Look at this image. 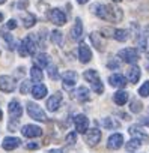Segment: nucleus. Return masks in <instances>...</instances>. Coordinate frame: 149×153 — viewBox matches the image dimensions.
Segmentation results:
<instances>
[{
	"mask_svg": "<svg viewBox=\"0 0 149 153\" xmlns=\"http://www.w3.org/2000/svg\"><path fill=\"white\" fill-rule=\"evenodd\" d=\"M92 12L98 18L107 20L112 23H119V21H122V17H124V12L121 8L110 6V5H101V3H95L92 6Z\"/></svg>",
	"mask_w": 149,
	"mask_h": 153,
	"instance_id": "f257e3e1",
	"label": "nucleus"
},
{
	"mask_svg": "<svg viewBox=\"0 0 149 153\" xmlns=\"http://www.w3.org/2000/svg\"><path fill=\"white\" fill-rule=\"evenodd\" d=\"M83 76H85V80H86V81H89V83H91L92 90H94L95 93H103V92H104L103 81L100 80V75H98V72H97V71L89 69V71H86V72L83 74Z\"/></svg>",
	"mask_w": 149,
	"mask_h": 153,
	"instance_id": "f03ea898",
	"label": "nucleus"
},
{
	"mask_svg": "<svg viewBox=\"0 0 149 153\" xmlns=\"http://www.w3.org/2000/svg\"><path fill=\"white\" fill-rule=\"evenodd\" d=\"M18 53L21 57H26V56H33L36 53V42L33 39V36H26L23 39V42L20 44L18 47Z\"/></svg>",
	"mask_w": 149,
	"mask_h": 153,
	"instance_id": "7ed1b4c3",
	"label": "nucleus"
},
{
	"mask_svg": "<svg viewBox=\"0 0 149 153\" xmlns=\"http://www.w3.org/2000/svg\"><path fill=\"white\" fill-rule=\"evenodd\" d=\"M27 113L32 119L38 120V122H47V114L44 113V110L35 104V102H27Z\"/></svg>",
	"mask_w": 149,
	"mask_h": 153,
	"instance_id": "20e7f679",
	"label": "nucleus"
},
{
	"mask_svg": "<svg viewBox=\"0 0 149 153\" xmlns=\"http://www.w3.org/2000/svg\"><path fill=\"white\" fill-rule=\"evenodd\" d=\"M15 87H17V83H15V80L12 78V76H9V75H2L0 76V90L2 92L11 93V92L15 90Z\"/></svg>",
	"mask_w": 149,
	"mask_h": 153,
	"instance_id": "39448f33",
	"label": "nucleus"
},
{
	"mask_svg": "<svg viewBox=\"0 0 149 153\" xmlns=\"http://www.w3.org/2000/svg\"><path fill=\"white\" fill-rule=\"evenodd\" d=\"M119 57L124 62H127V63H137V60L140 59L136 48H124V50H121L119 51Z\"/></svg>",
	"mask_w": 149,
	"mask_h": 153,
	"instance_id": "423d86ee",
	"label": "nucleus"
},
{
	"mask_svg": "<svg viewBox=\"0 0 149 153\" xmlns=\"http://www.w3.org/2000/svg\"><path fill=\"white\" fill-rule=\"evenodd\" d=\"M48 18H50V21H51L53 24H56V26H63V24L66 23V15H65V12L60 11V9H57V8H54V9H51V11L48 12Z\"/></svg>",
	"mask_w": 149,
	"mask_h": 153,
	"instance_id": "0eeeda50",
	"label": "nucleus"
},
{
	"mask_svg": "<svg viewBox=\"0 0 149 153\" xmlns=\"http://www.w3.org/2000/svg\"><path fill=\"white\" fill-rule=\"evenodd\" d=\"M77 78H79L77 72H74V71H66V72L62 75L63 87H65V89H71V87H74V86H76V83H77Z\"/></svg>",
	"mask_w": 149,
	"mask_h": 153,
	"instance_id": "6e6552de",
	"label": "nucleus"
},
{
	"mask_svg": "<svg viewBox=\"0 0 149 153\" xmlns=\"http://www.w3.org/2000/svg\"><path fill=\"white\" fill-rule=\"evenodd\" d=\"M74 123H76L77 132H80V134H86L88 132V129H89V119L86 116H83V114L76 116V117H74Z\"/></svg>",
	"mask_w": 149,
	"mask_h": 153,
	"instance_id": "1a4fd4ad",
	"label": "nucleus"
},
{
	"mask_svg": "<svg viewBox=\"0 0 149 153\" xmlns=\"http://www.w3.org/2000/svg\"><path fill=\"white\" fill-rule=\"evenodd\" d=\"M21 134L27 138H35V137L42 135V129L39 126H35V125H26L21 128Z\"/></svg>",
	"mask_w": 149,
	"mask_h": 153,
	"instance_id": "9d476101",
	"label": "nucleus"
},
{
	"mask_svg": "<svg viewBox=\"0 0 149 153\" xmlns=\"http://www.w3.org/2000/svg\"><path fill=\"white\" fill-rule=\"evenodd\" d=\"M8 110H9V116H11L14 120H18V119L21 117V114H23V107L20 105V102H18L17 99H14V101L9 102Z\"/></svg>",
	"mask_w": 149,
	"mask_h": 153,
	"instance_id": "9b49d317",
	"label": "nucleus"
},
{
	"mask_svg": "<svg viewBox=\"0 0 149 153\" xmlns=\"http://www.w3.org/2000/svg\"><path fill=\"white\" fill-rule=\"evenodd\" d=\"M79 59L82 63H88L92 59V51H91L89 45H86L85 42L80 44V47H79Z\"/></svg>",
	"mask_w": 149,
	"mask_h": 153,
	"instance_id": "f8f14e48",
	"label": "nucleus"
},
{
	"mask_svg": "<svg viewBox=\"0 0 149 153\" xmlns=\"http://www.w3.org/2000/svg\"><path fill=\"white\" fill-rule=\"evenodd\" d=\"M100 140H101V131L100 129L94 128V129H89L86 132V143L89 146H97L100 143Z\"/></svg>",
	"mask_w": 149,
	"mask_h": 153,
	"instance_id": "ddd939ff",
	"label": "nucleus"
},
{
	"mask_svg": "<svg viewBox=\"0 0 149 153\" xmlns=\"http://www.w3.org/2000/svg\"><path fill=\"white\" fill-rule=\"evenodd\" d=\"M60 104H62V95L60 93H54L47 101V110L48 111H57L59 107H60Z\"/></svg>",
	"mask_w": 149,
	"mask_h": 153,
	"instance_id": "4468645a",
	"label": "nucleus"
},
{
	"mask_svg": "<svg viewBox=\"0 0 149 153\" xmlns=\"http://www.w3.org/2000/svg\"><path fill=\"white\" fill-rule=\"evenodd\" d=\"M128 132H130V135L133 137V138H136V140H140V141H146L149 137H148V134L142 129V128H139V126H136V125H133L130 129H128Z\"/></svg>",
	"mask_w": 149,
	"mask_h": 153,
	"instance_id": "2eb2a0df",
	"label": "nucleus"
},
{
	"mask_svg": "<svg viewBox=\"0 0 149 153\" xmlns=\"http://www.w3.org/2000/svg\"><path fill=\"white\" fill-rule=\"evenodd\" d=\"M122 144H124V137H122V134H113V135L109 138V141H107V147H109V149H113V150L122 147Z\"/></svg>",
	"mask_w": 149,
	"mask_h": 153,
	"instance_id": "dca6fc26",
	"label": "nucleus"
},
{
	"mask_svg": "<svg viewBox=\"0 0 149 153\" xmlns=\"http://www.w3.org/2000/svg\"><path fill=\"white\" fill-rule=\"evenodd\" d=\"M82 35H83V24H82V20L77 18L76 23H74V27L71 29V39L77 41L82 38Z\"/></svg>",
	"mask_w": 149,
	"mask_h": 153,
	"instance_id": "f3484780",
	"label": "nucleus"
},
{
	"mask_svg": "<svg viewBox=\"0 0 149 153\" xmlns=\"http://www.w3.org/2000/svg\"><path fill=\"white\" fill-rule=\"evenodd\" d=\"M20 144H21V141H20L18 138H15V137H6V138L3 140V143H2V147H3L5 150H14V149H17Z\"/></svg>",
	"mask_w": 149,
	"mask_h": 153,
	"instance_id": "a211bd4d",
	"label": "nucleus"
},
{
	"mask_svg": "<svg viewBox=\"0 0 149 153\" xmlns=\"http://www.w3.org/2000/svg\"><path fill=\"white\" fill-rule=\"evenodd\" d=\"M109 83H110L113 87H125V84H127L125 76L121 75V74H113V75H110Z\"/></svg>",
	"mask_w": 149,
	"mask_h": 153,
	"instance_id": "6ab92c4d",
	"label": "nucleus"
},
{
	"mask_svg": "<svg viewBox=\"0 0 149 153\" xmlns=\"http://www.w3.org/2000/svg\"><path fill=\"white\" fill-rule=\"evenodd\" d=\"M32 95H33L35 99H42V98L47 96V87H45L44 84L38 83V84H35V86L32 87Z\"/></svg>",
	"mask_w": 149,
	"mask_h": 153,
	"instance_id": "aec40b11",
	"label": "nucleus"
},
{
	"mask_svg": "<svg viewBox=\"0 0 149 153\" xmlns=\"http://www.w3.org/2000/svg\"><path fill=\"white\" fill-rule=\"evenodd\" d=\"M140 75H142V72H140L139 66H131L127 72V78L130 83H137L140 80Z\"/></svg>",
	"mask_w": 149,
	"mask_h": 153,
	"instance_id": "412c9836",
	"label": "nucleus"
},
{
	"mask_svg": "<svg viewBox=\"0 0 149 153\" xmlns=\"http://www.w3.org/2000/svg\"><path fill=\"white\" fill-rule=\"evenodd\" d=\"M48 65H50V57H48L45 53H41V54L36 56V59H35V66H38V68H47Z\"/></svg>",
	"mask_w": 149,
	"mask_h": 153,
	"instance_id": "4be33fe9",
	"label": "nucleus"
},
{
	"mask_svg": "<svg viewBox=\"0 0 149 153\" xmlns=\"http://www.w3.org/2000/svg\"><path fill=\"white\" fill-rule=\"evenodd\" d=\"M91 41H92V44L95 45L97 50H100V51L104 50V42H103V39H101V33H98V32L91 33Z\"/></svg>",
	"mask_w": 149,
	"mask_h": 153,
	"instance_id": "5701e85b",
	"label": "nucleus"
},
{
	"mask_svg": "<svg viewBox=\"0 0 149 153\" xmlns=\"http://www.w3.org/2000/svg\"><path fill=\"white\" fill-rule=\"evenodd\" d=\"M113 101H115L116 105H125V102L128 101V93H127L125 90H119V92L115 93Z\"/></svg>",
	"mask_w": 149,
	"mask_h": 153,
	"instance_id": "b1692460",
	"label": "nucleus"
},
{
	"mask_svg": "<svg viewBox=\"0 0 149 153\" xmlns=\"http://www.w3.org/2000/svg\"><path fill=\"white\" fill-rule=\"evenodd\" d=\"M30 76H32V81H35V83L38 84V83H39V81H42V78H44L42 69L33 65V68L30 69Z\"/></svg>",
	"mask_w": 149,
	"mask_h": 153,
	"instance_id": "393cba45",
	"label": "nucleus"
},
{
	"mask_svg": "<svg viewBox=\"0 0 149 153\" xmlns=\"http://www.w3.org/2000/svg\"><path fill=\"white\" fill-rule=\"evenodd\" d=\"M113 38L119 42H125L128 39V32L124 29H116V30H113Z\"/></svg>",
	"mask_w": 149,
	"mask_h": 153,
	"instance_id": "a878e982",
	"label": "nucleus"
},
{
	"mask_svg": "<svg viewBox=\"0 0 149 153\" xmlns=\"http://www.w3.org/2000/svg\"><path fill=\"white\" fill-rule=\"evenodd\" d=\"M35 23H36V17H35L33 14H26V15H24V18H23V26H24L26 29L33 27Z\"/></svg>",
	"mask_w": 149,
	"mask_h": 153,
	"instance_id": "bb28decb",
	"label": "nucleus"
},
{
	"mask_svg": "<svg viewBox=\"0 0 149 153\" xmlns=\"http://www.w3.org/2000/svg\"><path fill=\"white\" fill-rule=\"evenodd\" d=\"M76 93H77V99H79V101H82V102L89 101V90H88L86 87H83V86L79 87Z\"/></svg>",
	"mask_w": 149,
	"mask_h": 153,
	"instance_id": "cd10ccee",
	"label": "nucleus"
},
{
	"mask_svg": "<svg viewBox=\"0 0 149 153\" xmlns=\"http://www.w3.org/2000/svg\"><path fill=\"white\" fill-rule=\"evenodd\" d=\"M140 146H142V141L133 138V140H130V141L125 144V149H127L128 152H136L137 149H140Z\"/></svg>",
	"mask_w": 149,
	"mask_h": 153,
	"instance_id": "c85d7f7f",
	"label": "nucleus"
},
{
	"mask_svg": "<svg viewBox=\"0 0 149 153\" xmlns=\"http://www.w3.org/2000/svg\"><path fill=\"white\" fill-rule=\"evenodd\" d=\"M103 126H104L106 129H113V128H119V122H118V120H115L113 117H106V119L103 120Z\"/></svg>",
	"mask_w": 149,
	"mask_h": 153,
	"instance_id": "c756f323",
	"label": "nucleus"
},
{
	"mask_svg": "<svg viewBox=\"0 0 149 153\" xmlns=\"http://www.w3.org/2000/svg\"><path fill=\"white\" fill-rule=\"evenodd\" d=\"M142 108H143V104L140 102V101H137V99H133L131 101V105H130V110L133 111V113H140L142 111Z\"/></svg>",
	"mask_w": 149,
	"mask_h": 153,
	"instance_id": "7c9ffc66",
	"label": "nucleus"
},
{
	"mask_svg": "<svg viewBox=\"0 0 149 153\" xmlns=\"http://www.w3.org/2000/svg\"><path fill=\"white\" fill-rule=\"evenodd\" d=\"M2 36H3V39L8 42V47H9L11 50H14V48H15V41H14V38H12L9 33H6L5 30H2Z\"/></svg>",
	"mask_w": 149,
	"mask_h": 153,
	"instance_id": "2f4dec72",
	"label": "nucleus"
},
{
	"mask_svg": "<svg viewBox=\"0 0 149 153\" xmlns=\"http://www.w3.org/2000/svg\"><path fill=\"white\" fill-rule=\"evenodd\" d=\"M51 41L56 45H62V33L59 30H53L51 32Z\"/></svg>",
	"mask_w": 149,
	"mask_h": 153,
	"instance_id": "473e14b6",
	"label": "nucleus"
},
{
	"mask_svg": "<svg viewBox=\"0 0 149 153\" xmlns=\"http://www.w3.org/2000/svg\"><path fill=\"white\" fill-rule=\"evenodd\" d=\"M48 75L51 80H57L59 78V74H57V68L54 65H48Z\"/></svg>",
	"mask_w": 149,
	"mask_h": 153,
	"instance_id": "72a5a7b5",
	"label": "nucleus"
},
{
	"mask_svg": "<svg viewBox=\"0 0 149 153\" xmlns=\"http://www.w3.org/2000/svg\"><path fill=\"white\" fill-rule=\"evenodd\" d=\"M139 95H140V96H143V98L149 96V81H146V83L139 89Z\"/></svg>",
	"mask_w": 149,
	"mask_h": 153,
	"instance_id": "f704fd0d",
	"label": "nucleus"
},
{
	"mask_svg": "<svg viewBox=\"0 0 149 153\" xmlns=\"http://www.w3.org/2000/svg\"><path fill=\"white\" fill-rule=\"evenodd\" d=\"M76 138H77V134L76 132H71V134L66 135V143L68 144H74V143H76Z\"/></svg>",
	"mask_w": 149,
	"mask_h": 153,
	"instance_id": "c9c22d12",
	"label": "nucleus"
},
{
	"mask_svg": "<svg viewBox=\"0 0 149 153\" xmlns=\"http://www.w3.org/2000/svg\"><path fill=\"white\" fill-rule=\"evenodd\" d=\"M27 92H29V81H23V84H21V93L26 95Z\"/></svg>",
	"mask_w": 149,
	"mask_h": 153,
	"instance_id": "e433bc0d",
	"label": "nucleus"
},
{
	"mask_svg": "<svg viewBox=\"0 0 149 153\" xmlns=\"http://www.w3.org/2000/svg\"><path fill=\"white\" fill-rule=\"evenodd\" d=\"M17 27V21L15 20H9L8 24H6V29H15Z\"/></svg>",
	"mask_w": 149,
	"mask_h": 153,
	"instance_id": "4c0bfd02",
	"label": "nucleus"
},
{
	"mask_svg": "<svg viewBox=\"0 0 149 153\" xmlns=\"http://www.w3.org/2000/svg\"><path fill=\"white\" fill-rule=\"evenodd\" d=\"M118 66H119L118 62H115V60H110L109 62V68H118Z\"/></svg>",
	"mask_w": 149,
	"mask_h": 153,
	"instance_id": "58836bf2",
	"label": "nucleus"
},
{
	"mask_svg": "<svg viewBox=\"0 0 149 153\" xmlns=\"http://www.w3.org/2000/svg\"><path fill=\"white\" fill-rule=\"evenodd\" d=\"M26 147H27V149H30V150H32V149H38V144H36V143H29V144H27V146H26Z\"/></svg>",
	"mask_w": 149,
	"mask_h": 153,
	"instance_id": "ea45409f",
	"label": "nucleus"
},
{
	"mask_svg": "<svg viewBox=\"0 0 149 153\" xmlns=\"http://www.w3.org/2000/svg\"><path fill=\"white\" fill-rule=\"evenodd\" d=\"M48 153H63L62 150H57V149H54V150H50Z\"/></svg>",
	"mask_w": 149,
	"mask_h": 153,
	"instance_id": "a19ab883",
	"label": "nucleus"
},
{
	"mask_svg": "<svg viewBox=\"0 0 149 153\" xmlns=\"http://www.w3.org/2000/svg\"><path fill=\"white\" fill-rule=\"evenodd\" d=\"M77 2H79L80 5H85V3H88V2H89V0H77Z\"/></svg>",
	"mask_w": 149,
	"mask_h": 153,
	"instance_id": "79ce46f5",
	"label": "nucleus"
},
{
	"mask_svg": "<svg viewBox=\"0 0 149 153\" xmlns=\"http://www.w3.org/2000/svg\"><path fill=\"white\" fill-rule=\"evenodd\" d=\"M2 117H3V113H2V110H0V120H2Z\"/></svg>",
	"mask_w": 149,
	"mask_h": 153,
	"instance_id": "37998d69",
	"label": "nucleus"
},
{
	"mask_svg": "<svg viewBox=\"0 0 149 153\" xmlns=\"http://www.w3.org/2000/svg\"><path fill=\"white\" fill-rule=\"evenodd\" d=\"M0 21H3V14H0Z\"/></svg>",
	"mask_w": 149,
	"mask_h": 153,
	"instance_id": "c03bdc74",
	"label": "nucleus"
},
{
	"mask_svg": "<svg viewBox=\"0 0 149 153\" xmlns=\"http://www.w3.org/2000/svg\"><path fill=\"white\" fill-rule=\"evenodd\" d=\"M5 2H6V0H0V5H3Z\"/></svg>",
	"mask_w": 149,
	"mask_h": 153,
	"instance_id": "a18cd8bd",
	"label": "nucleus"
},
{
	"mask_svg": "<svg viewBox=\"0 0 149 153\" xmlns=\"http://www.w3.org/2000/svg\"><path fill=\"white\" fill-rule=\"evenodd\" d=\"M146 66H148V71H149V62H148V65H146Z\"/></svg>",
	"mask_w": 149,
	"mask_h": 153,
	"instance_id": "49530a36",
	"label": "nucleus"
},
{
	"mask_svg": "<svg viewBox=\"0 0 149 153\" xmlns=\"http://www.w3.org/2000/svg\"><path fill=\"white\" fill-rule=\"evenodd\" d=\"M115 2H121V0H115Z\"/></svg>",
	"mask_w": 149,
	"mask_h": 153,
	"instance_id": "de8ad7c7",
	"label": "nucleus"
}]
</instances>
